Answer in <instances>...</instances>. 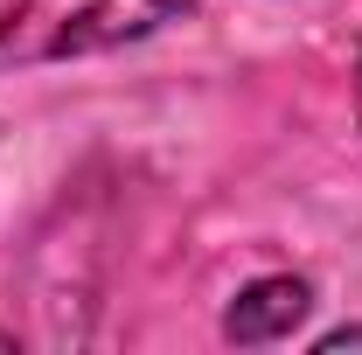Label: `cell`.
I'll list each match as a JSON object with an SVG mask.
<instances>
[{
	"instance_id": "cell-1",
	"label": "cell",
	"mask_w": 362,
	"mask_h": 355,
	"mask_svg": "<svg viewBox=\"0 0 362 355\" xmlns=\"http://www.w3.org/2000/svg\"><path fill=\"white\" fill-rule=\"evenodd\" d=\"M181 7L188 0H0V70L139 42Z\"/></svg>"
},
{
	"instance_id": "cell-2",
	"label": "cell",
	"mask_w": 362,
	"mask_h": 355,
	"mask_svg": "<svg viewBox=\"0 0 362 355\" xmlns=\"http://www.w3.org/2000/svg\"><path fill=\"white\" fill-rule=\"evenodd\" d=\"M314 307V293L300 286V279H258V286H244V300L230 307V342H279V334H293L300 320Z\"/></svg>"
},
{
	"instance_id": "cell-3",
	"label": "cell",
	"mask_w": 362,
	"mask_h": 355,
	"mask_svg": "<svg viewBox=\"0 0 362 355\" xmlns=\"http://www.w3.org/2000/svg\"><path fill=\"white\" fill-rule=\"evenodd\" d=\"M334 349H362V327H334V334H320V355H334Z\"/></svg>"
},
{
	"instance_id": "cell-4",
	"label": "cell",
	"mask_w": 362,
	"mask_h": 355,
	"mask_svg": "<svg viewBox=\"0 0 362 355\" xmlns=\"http://www.w3.org/2000/svg\"><path fill=\"white\" fill-rule=\"evenodd\" d=\"M356 112H362V63H356Z\"/></svg>"
}]
</instances>
